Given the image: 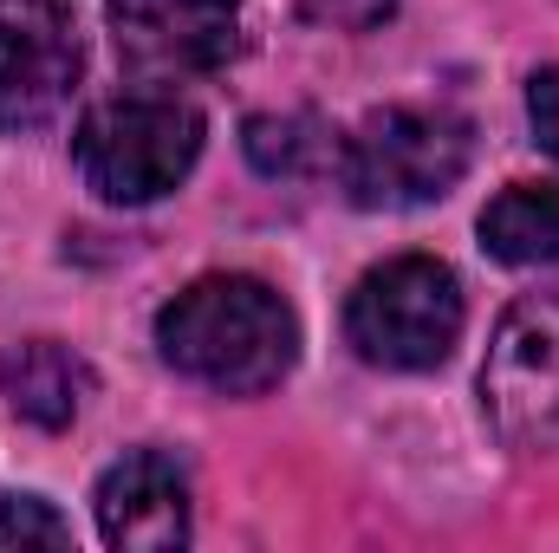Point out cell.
I'll list each match as a JSON object with an SVG mask.
<instances>
[{
    "mask_svg": "<svg viewBox=\"0 0 559 553\" xmlns=\"http://www.w3.org/2000/svg\"><path fill=\"white\" fill-rule=\"evenodd\" d=\"M156 352L169 372H182L209 391L261 398L299 358V319L267 280L209 274L182 286L156 313Z\"/></svg>",
    "mask_w": 559,
    "mask_h": 553,
    "instance_id": "obj_1",
    "label": "cell"
},
{
    "mask_svg": "<svg viewBox=\"0 0 559 553\" xmlns=\"http://www.w3.org/2000/svg\"><path fill=\"white\" fill-rule=\"evenodd\" d=\"M202 156V111L169 98V92H124L85 111L79 138H72V163L85 176L92 196L105 202H156L169 196Z\"/></svg>",
    "mask_w": 559,
    "mask_h": 553,
    "instance_id": "obj_2",
    "label": "cell"
},
{
    "mask_svg": "<svg viewBox=\"0 0 559 553\" xmlns=\"http://www.w3.org/2000/svg\"><path fill=\"white\" fill-rule=\"evenodd\" d=\"M475 156V138L442 105H391L371 111L338 143V189L358 209H423L442 202Z\"/></svg>",
    "mask_w": 559,
    "mask_h": 553,
    "instance_id": "obj_3",
    "label": "cell"
},
{
    "mask_svg": "<svg viewBox=\"0 0 559 553\" xmlns=\"http://www.w3.org/2000/svg\"><path fill=\"white\" fill-rule=\"evenodd\" d=\"M345 339L365 365L384 372H436L462 339V286L436 255H397L352 286Z\"/></svg>",
    "mask_w": 559,
    "mask_h": 553,
    "instance_id": "obj_4",
    "label": "cell"
},
{
    "mask_svg": "<svg viewBox=\"0 0 559 553\" xmlns=\"http://www.w3.org/2000/svg\"><path fill=\"white\" fill-rule=\"evenodd\" d=\"M481 411L501 443L554 449L559 443V299L527 293L501 313L481 358Z\"/></svg>",
    "mask_w": 559,
    "mask_h": 553,
    "instance_id": "obj_5",
    "label": "cell"
},
{
    "mask_svg": "<svg viewBox=\"0 0 559 553\" xmlns=\"http://www.w3.org/2000/svg\"><path fill=\"white\" fill-rule=\"evenodd\" d=\"M118 59L143 79H202L241 52V0H111Z\"/></svg>",
    "mask_w": 559,
    "mask_h": 553,
    "instance_id": "obj_6",
    "label": "cell"
},
{
    "mask_svg": "<svg viewBox=\"0 0 559 553\" xmlns=\"http://www.w3.org/2000/svg\"><path fill=\"white\" fill-rule=\"evenodd\" d=\"M79 85V33L59 0H0V131H39Z\"/></svg>",
    "mask_w": 559,
    "mask_h": 553,
    "instance_id": "obj_7",
    "label": "cell"
},
{
    "mask_svg": "<svg viewBox=\"0 0 559 553\" xmlns=\"http://www.w3.org/2000/svg\"><path fill=\"white\" fill-rule=\"evenodd\" d=\"M98 534L124 553H169L189 541V475L163 449H131L98 482Z\"/></svg>",
    "mask_w": 559,
    "mask_h": 553,
    "instance_id": "obj_8",
    "label": "cell"
},
{
    "mask_svg": "<svg viewBox=\"0 0 559 553\" xmlns=\"http://www.w3.org/2000/svg\"><path fill=\"white\" fill-rule=\"evenodd\" d=\"M0 391H7V404L26 416V423L66 430L79 416V404H85V391H92V372L59 339H26V345H13L0 358Z\"/></svg>",
    "mask_w": 559,
    "mask_h": 553,
    "instance_id": "obj_9",
    "label": "cell"
},
{
    "mask_svg": "<svg viewBox=\"0 0 559 553\" xmlns=\"http://www.w3.org/2000/svg\"><path fill=\"white\" fill-rule=\"evenodd\" d=\"M481 248L508 268H559V183H514L481 209Z\"/></svg>",
    "mask_w": 559,
    "mask_h": 553,
    "instance_id": "obj_10",
    "label": "cell"
},
{
    "mask_svg": "<svg viewBox=\"0 0 559 553\" xmlns=\"http://www.w3.org/2000/svg\"><path fill=\"white\" fill-rule=\"evenodd\" d=\"M248 163L267 176V183H319L325 169H338V143L319 118L306 111H286V118H248Z\"/></svg>",
    "mask_w": 559,
    "mask_h": 553,
    "instance_id": "obj_11",
    "label": "cell"
},
{
    "mask_svg": "<svg viewBox=\"0 0 559 553\" xmlns=\"http://www.w3.org/2000/svg\"><path fill=\"white\" fill-rule=\"evenodd\" d=\"M0 548H72V528L39 495H0Z\"/></svg>",
    "mask_w": 559,
    "mask_h": 553,
    "instance_id": "obj_12",
    "label": "cell"
},
{
    "mask_svg": "<svg viewBox=\"0 0 559 553\" xmlns=\"http://www.w3.org/2000/svg\"><path fill=\"white\" fill-rule=\"evenodd\" d=\"M293 7L319 26H338V33H371L397 13V0H293Z\"/></svg>",
    "mask_w": 559,
    "mask_h": 553,
    "instance_id": "obj_13",
    "label": "cell"
},
{
    "mask_svg": "<svg viewBox=\"0 0 559 553\" xmlns=\"http://www.w3.org/2000/svg\"><path fill=\"white\" fill-rule=\"evenodd\" d=\"M527 118H534V138L547 156H559V66H547L534 85H527Z\"/></svg>",
    "mask_w": 559,
    "mask_h": 553,
    "instance_id": "obj_14",
    "label": "cell"
}]
</instances>
